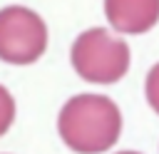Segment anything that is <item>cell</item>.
Instances as JSON below:
<instances>
[{"label":"cell","mask_w":159,"mask_h":154,"mask_svg":"<svg viewBox=\"0 0 159 154\" xmlns=\"http://www.w3.org/2000/svg\"><path fill=\"white\" fill-rule=\"evenodd\" d=\"M62 142L77 154H102L117 144L122 112L104 94H75L57 117Z\"/></svg>","instance_id":"6da1fadb"},{"label":"cell","mask_w":159,"mask_h":154,"mask_svg":"<svg viewBox=\"0 0 159 154\" xmlns=\"http://www.w3.org/2000/svg\"><path fill=\"white\" fill-rule=\"evenodd\" d=\"M75 72L92 84H114L119 82L132 62L129 45L122 37H114L104 27H89L77 35L70 50Z\"/></svg>","instance_id":"7a4b0ae2"},{"label":"cell","mask_w":159,"mask_h":154,"mask_svg":"<svg viewBox=\"0 0 159 154\" xmlns=\"http://www.w3.org/2000/svg\"><path fill=\"white\" fill-rule=\"evenodd\" d=\"M47 50L45 20L25 7L7 5L0 10V60L7 65H32Z\"/></svg>","instance_id":"3957f363"},{"label":"cell","mask_w":159,"mask_h":154,"mask_svg":"<svg viewBox=\"0 0 159 154\" xmlns=\"http://www.w3.org/2000/svg\"><path fill=\"white\" fill-rule=\"evenodd\" d=\"M104 15L117 32L142 35L159 22V0H104Z\"/></svg>","instance_id":"277c9868"},{"label":"cell","mask_w":159,"mask_h":154,"mask_svg":"<svg viewBox=\"0 0 159 154\" xmlns=\"http://www.w3.org/2000/svg\"><path fill=\"white\" fill-rule=\"evenodd\" d=\"M15 122V99L12 94L0 84V137L7 134V129Z\"/></svg>","instance_id":"5b68a950"},{"label":"cell","mask_w":159,"mask_h":154,"mask_svg":"<svg viewBox=\"0 0 159 154\" xmlns=\"http://www.w3.org/2000/svg\"><path fill=\"white\" fill-rule=\"evenodd\" d=\"M144 94H147V102L149 107L159 114V62L149 70L147 75V82H144Z\"/></svg>","instance_id":"8992f818"},{"label":"cell","mask_w":159,"mask_h":154,"mask_svg":"<svg viewBox=\"0 0 159 154\" xmlns=\"http://www.w3.org/2000/svg\"><path fill=\"white\" fill-rule=\"evenodd\" d=\"M117 154H139V152H117Z\"/></svg>","instance_id":"52a82bcc"}]
</instances>
